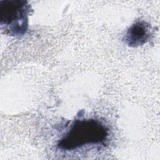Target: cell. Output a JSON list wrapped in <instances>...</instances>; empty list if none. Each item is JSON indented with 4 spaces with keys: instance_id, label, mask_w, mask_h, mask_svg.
Masks as SVG:
<instances>
[{
    "instance_id": "cell-1",
    "label": "cell",
    "mask_w": 160,
    "mask_h": 160,
    "mask_svg": "<svg viewBox=\"0 0 160 160\" xmlns=\"http://www.w3.org/2000/svg\"><path fill=\"white\" fill-rule=\"evenodd\" d=\"M109 135L108 127L98 119H76L58 141L57 146L61 150L69 151L87 145L104 144Z\"/></svg>"
},
{
    "instance_id": "cell-2",
    "label": "cell",
    "mask_w": 160,
    "mask_h": 160,
    "mask_svg": "<svg viewBox=\"0 0 160 160\" xmlns=\"http://www.w3.org/2000/svg\"><path fill=\"white\" fill-rule=\"evenodd\" d=\"M32 11L27 1L1 0L0 26L2 31L12 36L24 35L28 31L29 16Z\"/></svg>"
},
{
    "instance_id": "cell-3",
    "label": "cell",
    "mask_w": 160,
    "mask_h": 160,
    "mask_svg": "<svg viewBox=\"0 0 160 160\" xmlns=\"http://www.w3.org/2000/svg\"><path fill=\"white\" fill-rule=\"evenodd\" d=\"M152 33L150 24L145 21H138L127 30L123 41L130 47L142 46L149 41Z\"/></svg>"
}]
</instances>
